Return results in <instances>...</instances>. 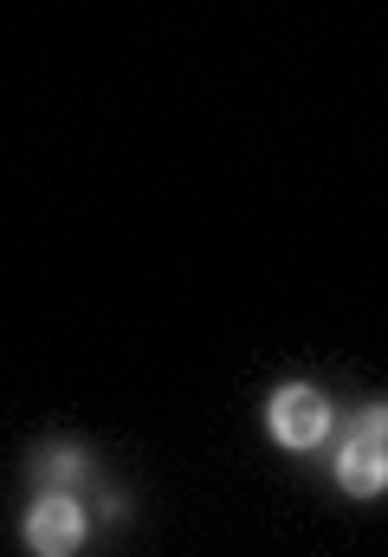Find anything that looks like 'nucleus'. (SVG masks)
<instances>
[{
    "instance_id": "1",
    "label": "nucleus",
    "mask_w": 388,
    "mask_h": 557,
    "mask_svg": "<svg viewBox=\"0 0 388 557\" xmlns=\"http://www.w3.org/2000/svg\"><path fill=\"white\" fill-rule=\"evenodd\" d=\"M85 532H91V512H85V499H78L72 486H46V493L26 506V525H20L26 552H39V557L78 552V545H85Z\"/></svg>"
},
{
    "instance_id": "2",
    "label": "nucleus",
    "mask_w": 388,
    "mask_h": 557,
    "mask_svg": "<svg viewBox=\"0 0 388 557\" xmlns=\"http://www.w3.org/2000/svg\"><path fill=\"white\" fill-rule=\"evenodd\" d=\"M265 434L285 447V454H304L330 434V396L317 383H278L272 403H265Z\"/></svg>"
},
{
    "instance_id": "3",
    "label": "nucleus",
    "mask_w": 388,
    "mask_h": 557,
    "mask_svg": "<svg viewBox=\"0 0 388 557\" xmlns=\"http://www.w3.org/2000/svg\"><path fill=\"white\" fill-rule=\"evenodd\" d=\"M337 486H343L350 499H376V493H388V441L350 428V441L337 447Z\"/></svg>"
},
{
    "instance_id": "4",
    "label": "nucleus",
    "mask_w": 388,
    "mask_h": 557,
    "mask_svg": "<svg viewBox=\"0 0 388 557\" xmlns=\"http://www.w3.org/2000/svg\"><path fill=\"white\" fill-rule=\"evenodd\" d=\"M85 473H91V454H85L78 441H59V447L39 454V480H46V486H72V480H85Z\"/></svg>"
},
{
    "instance_id": "5",
    "label": "nucleus",
    "mask_w": 388,
    "mask_h": 557,
    "mask_svg": "<svg viewBox=\"0 0 388 557\" xmlns=\"http://www.w3.org/2000/svg\"><path fill=\"white\" fill-rule=\"evenodd\" d=\"M350 428H356V434H376V441H388V403H370V409L350 421Z\"/></svg>"
}]
</instances>
